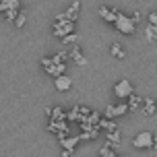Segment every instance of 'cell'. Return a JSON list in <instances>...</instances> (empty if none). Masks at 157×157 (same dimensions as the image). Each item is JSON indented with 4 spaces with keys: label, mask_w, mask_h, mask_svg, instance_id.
Wrapping results in <instances>:
<instances>
[{
    "label": "cell",
    "mask_w": 157,
    "mask_h": 157,
    "mask_svg": "<svg viewBox=\"0 0 157 157\" xmlns=\"http://www.w3.org/2000/svg\"><path fill=\"white\" fill-rule=\"evenodd\" d=\"M71 31H75V23H72V21H68V19L64 17V13L56 15L54 25H52V35L60 39V37H64L66 33H71Z\"/></svg>",
    "instance_id": "6da1fadb"
},
{
    "label": "cell",
    "mask_w": 157,
    "mask_h": 157,
    "mask_svg": "<svg viewBox=\"0 0 157 157\" xmlns=\"http://www.w3.org/2000/svg\"><path fill=\"white\" fill-rule=\"evenodd\" d=\"M114 27H116L122 35H132L134 29H136V23H134L128 15H124V13H120V10H118L116 21H114Z\"/></svg>",
    "instance_id": "7a4b0ae2"
},
{
    "label": "cell",
    "mask_w": 157,
    "mask_h": 157,
    "mask_svg": "<svg viewBox=\"0 0 157 157\" xmlns=\"http://www.w3.org/2000/svg\"><path fill=\"white\" fill-rule=\"evenodd\" d=\"M41 66H44V71L50 75V77L54 78L58 77V75H62V72H66V62H56V60H52V58H48V56H44L41 60Z\"/></svg>",
    "instance_id": "3957f363"
},
{
    "label": "cell",
    "mask_w": 157,
    "mask_h": 157,
    "mask_svg": "<svg viewBox=\"0 0 157 157\" xmlns=\"http://www.w3.org/2000/svg\"><path fill=\"white\" fill-rule=\"evenodd\" d=\"M132 145L136 149H149L151 145H155V134L149 132V130H141V132L132 139Z\"/></svg>",
    "instance_id": "277c9868"
},
{
    "label": "cell",
    "mask_w": 157,
    "mask_h": 157,
    "mask_svg": "<svg viewBox=\"0 0 157 157\" xmlns=\"http://www.w3.org/2000/svg\"><path fill=\"white\" fill-rule=\"evenodd\" d=\"M48 130L58 136V139H62L68 134V120H50L48 122Z\"/></svg>",
    "instance_id": "5b68a950"
},
{
    "label": "cell",
    "mask_w": 157,
    "mask_h": 157,
    "mask_svg": "<svg viewBox=\"0 0 157 157\" xmlns=\"http://www.w3.org/2000/svg\"><path fill=\"white\" fill-rule=\"evenodd\" d=\"M132 91H134V87H132V83H130L128 78H122V81H118L116 85H114V95L120 97V99H126Z\"/></svg>",
    "instance_id": "8992f818"
},
{
    "label": "cell",
    "mask_w": 157,
    "mask_h": 157,
    "mask_svg": "<svg viewBox=\"0 0 157 157\" xmlns=\"http://www.w3.org/2000/svg\"><path fill=\"white\" fill-rule=\"evenodd\" d=\"M68 58H71V60L77 64V66H85V64L89 62V60H87V56L81 52V48H78V41H77V44H72V48L68 50Z\"/></svg>",
    "instance_id": "52a82bcc"
},
{
    "label": "cell",
    "mask_w": 157,
    "mask_h": 157,
    "mask_svg": "<svg viewBox=\"0 0 157 157\" xmlns=\"http://www.w3.org/2000/svg\"><path fill=\"white\" fill-rule=\"evenodd\" d=\"M143 114V116H155L157 112V103H155V97L153 95H149V97H143V105L141 110H139Z\"/></svg>",
    "instance_id": "ba28073f"
},
{
    "label": "cell",
    "mask_w": 157,
    "mask_h": 157,
    "mask_svg": "<svg viewBox=\"0 0 157 157\" xmlns=\"http://www.w3.org/2000/svg\"><path fill=\"white\" fill-rule=\"evenodd\" d=\"M99 136V128L97 126H89V124H81V141H95Z\"/></svg>",
    "instance_id": "9c48e42d"
},
{
    "label": "cell",
    "mask_w": 157,
    "mask_h": 157,
    "mask_svg": "<svg viewBox=\"0 0 157 157\" xmlns=\"http://www.w3.org/2000/svg\"><path fill=\"white\" fill-rule=\"evenodd\" d=\"M105 143L116 149L118 145L122 143V132H120V128H114V130H105Z\"/></svg>",
    "instance_id": "30bf717a"
},
{
    "label": "cell",
    "mask_w": 157,
    "mask_h": 157,
    "mask_svg": "<svg viewBox=\"0 0 157 157\" xmlns=\"http://www.w3.org/2000/svg\"><path fill=\"white\" fill-rule=\"evenodd\" d=\"M54 87L58 89V91H68L72 87V78L66 77V75H58V77H54Z\"/></svg>",
    "instance_id": "8fae6325"
},
{
    "label": "cell",
    "mask_w": 157,
    "mask_h": 157,
    "mask_svg": "<svg viewBox=\"0 0 157 157\" xmlns=\"http://www.w3.org/2000/svg\"><path fill=\"white\" fill-rule=\"evenodd\" d=\"M116 15H118V8H110V6H99V17H101L105 23L114 25L116 21Z\"/></svg>",
    "instance_id": "7c38bea8"
},
{
    "label": "cell",
    "mask_w": 157,
    "mask_h": 157,
    "mask_svg": "<svg viewBox=\"0 0 157 157\" xmlns=\"http://www.w3.org/2000/svg\"><path fill=\"white\" fill-rule=\"evenodd\" d=\"M78 10H81V2L75 0L71 6H68V10L64 13V17H66L68 21H72V23H77V21H78Z\"/></svg>",
    "instance_id": "4fadbf2b"
},
{
    "label": "cell",
    "mask_w": 157,
    "mask_h": 157,
    "mask_svg": "<svg viewBox=\"0 0 157 157\" xmlns=\"http://www.w3.org/2000/svg\"><path fill=\"white\" fill-rule=\"evenodd\" d=\"M141 105H143V97L132 91V93L128 95V112H139Z\"/></svg>",
    "instance_id": "5bb4252c"
},
{
    "label": "cell",
    "mask_w": 157,
    "mask_h": 157,
    "mask_svg": "<svg viewBox=\"0 0 157 157\" xmlns=\"http://www.w3.org/2000/svg\"><path fill=\"white\" fill-rule=\"evenodd\" d=\"M46 116L50 118V120H66V112H64L62 105H54L52 110H48Z\"/></svg>",
    "instance_id": "9a60e30c"
},
{
    "label": "cell",
    "mask_w": 157,
    "mask_h": 157,
    "mask_svg": "<svg viewBox=\"0 0 157 157\" xmlns=\"http://www.w3.org/2000/svg\"><path fill=\"white\" fill-rule=\"evenodd\" d=\"M60 141V145H62V149H72L75 151V147L78 145V136H71V134H66V136H62V139H58Z\"/></svg>",
    "instance_id": "2e32d148"
},
{
    "label": "cell",
    "mask_w": 157,
    "mask_h": 157,
    "mask_svg": "<svg viewBox=\"0 0 157 157\" xmlns=\"http://www.w3.org/2000/svg\"><path fill=\"white\" fill-rule=\"evenodd\" d=\"M97 128H103V130H114V128H118V124L114 122V118H105V116H99V120H97Z\"/></svg>",
    "instance_id": "e0dca14e"
},
{
    "label": "cell",
    "mask_w": 157,
    "mask_h": 157,
    "mask_svg": "<svg viewBox=\"0 0 157 157\" xmlns=\"http://www.w3.org/2000/svg\"><path fill=\"white\" fill-rule=\"evenodd\" d=\"M66 120L68 122H83V114H81V110H78V105H75L71 112H66Z\"/></svg>",
    "instance_id": "ac0fdd59"
},
{
    "label": "cell",
    "mask_w": 157,
    "mask_h": 157,
    "mask_svg": "<svg viewBox=\"0 0 157 157\" xmlns=\"http://www.w3.org/2000/svg\"><path fill=\"white\" fill-rule=\"evenodd\" d=\"M8 8H21V0H0V13Z\"/></svg>",
    "instance_id": "d6986e66"
},
{
    "label": "cell",
    "mask_w": 157,
    "mask_h": 157,
    "mask_svg": "<svg viewBox=\"0 0 157 157\" xmlns=\"http://www.w3.org/2000/svg\"><path fill=\"white\" fill-rule=\"evenodd\" d=\"M145 35H147V41L149 44H155L157 39V25H147V29H145Z\"/></svg>",
    "instance_id": "ffe728a7"
},
{
    "label": "cell",
    "mask_w": 157,
    "mask_h": 157,
    "mask_svg": "<svg viewBox=\"0 0 157 157\" xmlns=\"http://www.w3.org/2000/svg\"><path fill=\"white\" fill-rule=\"evenodd\" d=\"M112 56H114V58H118V60H122V58L126 56L122 44H112Z\"/></svg>",
    "instance_id": "44dd1931"
},
{
    "label": "cell",
    "mask_w": 157,
    "mask_h": 157,
    "mask_svg": "<svg viewBox=\"0 0 157 157\" xmlns=\"http://www.w3.org/2000/svg\"><path fill=\"white\" fill-rule=\"evenodd\" d=\"M13 23H15V27H17V29L25 27V23H27V15H25V13L21 10V8H19V13H17V17H15V21H13Z\"/></svg>",
    "instance_id": "7402d4cb"
},
{
    "label": "cell",
    "mask_w": 157,
    "mask_h": 157,
    "mask_svg": "<svg viewBox=\"0 0 157 157\" xmlns=\"http://www.w3.org/2000/svg\"><path fill=\"white\" fill-rule=\"evenodd\" d=\"M60 39H62V46H72V44L78 41V35L75 31H71V33H66L64 37H60Z\"/></svg>",
    "instance_id": "603a6c76"
},
{
    "label": "cell",
    "mask_w": 157,
    "mask_h": 157,
    "mask_svg": "<svg viewBox=\"0 0 157 157\" xmlns=\"http://www.w3.org/2000/svg\"><path fill=\"white\" fill-rule=\"evenodd\" d=\"M17 13H19V8H8V10H4V13H0V15L4 17V21H8V23H13L15 21Z\"/></svg>",
    "instance_id": "cb8c5ba5"
},
{
    "label": "cell",
    "mask_w": 157,
    "mask_h": 157,
    "mask_svg": "<svg viewBox=\"0 0 157 157\" xmlns=\"http://www.w3.org/2000/svg\"><path fill=\"white\" fill-rule=\"evenodd\" d=\"M99 155H101V157H114V155H116V149H114V147H110V145L105 143L101 149H99Z\"/></svg>",
    "instance_id": "d4e9b609"
},
{
    "label": "cell",
    "mask_w": 157,
    "mask_h": 157,
    "mask_svg": "<svg viewBox=\"0 0 157 157\" xmlns=\"http://www.w3.org/2000/svg\"><path fill=\"white\" fill-rule=\"evenodd\" d=\"M114 112H116V118L124 116L126 112H128V103H118V105H114Z\"/></svg>",
    "instance_id": "484cf974"
},
{
    "label": "cell",
    "mask_w": 157,
    "mask_h": 157,
    "mask_svg": "<svg viewBox=\"0 0 157 157\" xmlns=\"http://www.w3.org/2000/svg\"><path fill=\"white\" fill-rule=\"evenodd\" d=\"M52 60H56V62H64V60H68V52H58V54L52 56Z\"/></svg>",
    "instance_id": "4316f807"
},
{
    "label": "cell",
    "mask_w": 157,
    "mask_h": 157,
    "mask_svg": "<svg viewBox=\"0 0 157 157\" xmlns=\"http://www.w3.org/2000/svg\"><path fill=\"white\" fill-rule=\"evenodd\" d=\"M103 116L105 118H116V112H114V105H105V112H103Z\"/></svg>",
    "instance_id": "83f0119b"
},
{
    "label": "cell",
    "mask_w": 157,
    "mask_h": 157,
    "mask_svg": "<svg viewBox=\"0 0 157 157\" xmlns=\"http://www.w3.org/2000/svg\"><path fill=\"white\" fill-rule=\"evenodd\" d=\"M149 23L151 25H157V15H155V13H149Z\"/></svg>",
    "instance_id": "f1b7e54d"
},
{
    "label": "cell",
    "mask_w": 157,
    "mask_h": 157,
    "mask_svg": "<svg viewBox=\"0 0 157 157\" xmlns=\"http://www.w3.org/2000/svg\"><path fill=\"white\" fill-rule=\"evenodd\" d=\"M72 153H75L72 149H62V157H72Z\"/></svg>",
    "instance_id": "f546056e"
},
{
    "label": "cell",
    "mask_w": 157,
    "mask_h": 157,
    "mask_svg": "<svg viewBox=\"0 0 157 157\" xmlns=\"http://www.w3.org/2000/svg\"><path fill=\"white\" fill-rule=\"evenodd\" d=\"M130 19H132L134 23H139V21H141V13H132V17H130Z\"/></svg>",
    "instance_id": "4dcf8cb0"
}]
</instances>
